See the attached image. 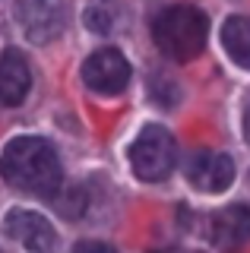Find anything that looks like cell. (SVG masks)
I'll return each instance as SVG.
<instances>
[{"label": "cell", "mask_w": 250, "mask_h": 253, "mask_svg": "<svg viewBox=\"0 0 250 253\" xmlns=\"http://www.w3.org/2000/svg\"><path fill=\"white\" fill-rule=\"evenodd\" d=\"M0 177L10 187L35 196H57L64 187V171L54 146L42 136H16L0 152Z\"/></svg>", "instance_id": "obj_1"}, {"label": "cell", "mask_w": 250, "mask_h": 253, "mask_svg": "<svg viewBox=\"0 0 250 253\" xmlns=\"http://www.w3.org/2000/svg\"><path fill=\"white\" fill-rule=\"evenodd\" d=\"M206 35H209V19L197 6H168L152 22V38L159 51L181 63L193 60L206 47Z\"/></svg>", "instance_id": "obj_2"}, {"label": "cell", "mask_w": 250, "mask_h": 253, "mask_svg": "<svg viewBox=\"0 0 250 253\" xmlns=\"http://www.w3.org/2000/svg\"><path fill=\"white\" fill-rule=\"evenodd\" d=\"M174 136L165 130V126H146L136 136V142L130 146V165H133L139 180H165L171 168H174Z\"/></svg>", "instance_id": "obj_3"}, {"label": "cell", "mask_w": 250, "mask_h": 253, "mask_svg": "<svg viewBox=\"0 0 250 253\" xmlns=\"http://www.w3.org/2000/svg\"><path fill=\"white\" fill-rule=\"evenodd\" d=\"M16 22L29 42L48 44L67 29L64 0H16Z\"/></svg>", "instance_id": "obj_4"}, {"label": "cell", "mask_w": 250, "mask_h": 253, "mask_svg": "<svg viewBox=\"0 0 250 253\" xmlns=\"http://www.w3.org/2000/svg\"><path fill=\"white\" fill-rule=\"evenodd\" d=\"M83 79L95 95H121L130 83V63L117 47H98L83 63Z\"/></svg>", "instance_id": "obj_5"}, {"label": "cell", "mask_w": 250, "mask_h": 253, "mask_svg": "<svg viewBox=\"0 0 250 253\" xmlns=\"http://www.w3.org/2000/svg\"><path fill=\"white\" fill-rule=\"evenodd\" d=\"M3 231L16 244H22L29 253H54L57 250V234H54L51 221L44 215H38V212L13 209L3 221Z\"/></svg>", "instance_id": "obj_6"}, {"label": "cell", "mask_w": 250, "mask_h": 253, "mask_svg": "<svg viewBox=\"0 0 250 253\" xmlns=\"http://www.w3.org/2000/svg\"><path fill=\"white\" fill-rule=\"evenodd\" d=\"M187 177L203 193H222L234 180V162L222 152H197L187 165Z\"/></svg>", "instance_id": "obj_7"}, {"label": "cell", "mask_w": 250, "mask_h": 253, "mask_svg": "<svg viewBox=\"0 0 250 253\" xmlns=\"http://www.w3.org/2000/svg\"><path fill=\"white\" fill-rule=\"evenodd\" d=\"M212 244L222 253H234L250 241V206H228L209 221Z\"/></svg>", "instance_id": "obj_8"}, {"label": "cell", "mask_w": 250, "mask_h": 253, "mask_svg": "<svg viewBox=\"0 0 250 253\" xmlns=\"http://www.w3.org/2000/svg\"><path fill=\"white\" fill-rule=\"evenodd\" d=\"M29 89H32V73H29L26 57L16 47H6L0 54V105L3 108L19 105L29 95Z\"/></svg>", "instance_id": "obj_9"}, {"label": "cell", "mask_w": 250, "mask_h": 253, "mask_svg": "<svg viewBox=\"0 0 250 253\" xmlns=\"http://www.w3.org/2000/svg\"><path fill=\"white\" fill-rule=\"evenodd\" d=\"M222 44L238 67L250 70V16H231L222 26Z\"/></svg>", "instance_id": "obj_10"}, {"label": "cell", "mask_w": 250, "mask_h": 253, "mask_svg": "<svg viewBox=\"0 0 250 253\" xmlns=\"http://www.w3.org/2000/svg\"><path fill=\"white\" fill-rule=\"evenodd\" d=\"M114 19H117V10H114V0H92L89 10H85V26L98 35L114 29Z\"/></svg>", "instance_id": "obj_11"}, {"label": "cell", "mask_w": 250, "mask_h": 253, "mask_svg": "<svg viewBox=\"0 0 250 253\" xmlns=\"http://www.w3.org/2000/svg\"><path fill=\"white\" fill-rule=\"evenodd\" d=\"M67 193H70L67 200H57V203H60V212H64L67 218H76V215H83V209H85V193H83L80 187H70Z\"/></svg>", "instance_id": "obj_12"}, {"label": "cell", "mask_w": 250, "mask_h": 253, "mask_svg": "<svg viewBox=\"0 0 250 253\" xmlns=\"http://www.w3.org/2000/svg\"><path fill=\"white\" fill-rule=\"evenodd\" d=\"M73 253H114L108 244H101V241H80L73 247Z\"/></svg>", "instance_id": "obj_13"}, {"label": "cell", "mask_w": 250, "mask_h": 253, "mask_svg": "<svg viewBox=\"0 0 250 253\" xmlns=\"http://www.w3.org/2000/svg\"><path fill=\"white\" fill-rule=\"evenodd\" d=\"M244 136L250 142V98H247V108H244Z\"/></svg>", "instance_id": "obj_14"}, {"label": "cell", "mask_w": 250, "mask_h": 253, "mask_svg": "<svg viewBox=\"0 0 250 253\" xmlns=\"http://www.w3.org/2000/svg\"><path fill=\"white\" fill-rule=\"evenodd\" d=\"M165 253H193V250H165Z\"/></svg>", "instance_id": "obj_15"}, {"label": "cell", "mask_w": 250, "mask_h": 253, "mask_svg": "<svg viewBox=\"0 0 250 253\" xmlns=\"http://www.w3.org/2000/svg\"><path fill=\"white\" fill-rule=\"evenodd\" d=\"M0 253H3V250H0Z\"/></svg>", "instance_id": "obj_16"}]
</instances>
